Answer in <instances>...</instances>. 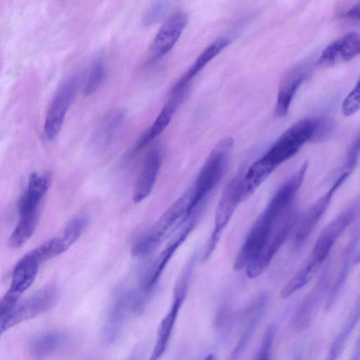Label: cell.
Returning <instances> with one entry per match:
<instances>
[{
    "label": "cell",
    "instance_id": "52a82bcc",
    "mask_svg": "<svg viewBox=\"0 0 360 360\" xmlns=\"http://www.w3.org/2000/svg\"><path fill=\"white\" fill-rule=\"evenodd\" d=\"M296 217V212L292 207L277 221L266 244L247 265L246 274L248 278H256L266 269L291 231Z\"/></svg>",
    "mask_w": 360,
    "mask_h": 360
},
{
    "label": "cell",
    "instance_id": "9a60e30c",
    "mask_svg": "<svg viewBox=\"0 0 360 360\" xmlns=\"http://www.w3.org/2000/svg\"><path fill=\"white\" fill-rule=\"evenodd\" d=\"M328 283L327 274L325 273L304 297L293 318L292 324L295 330H303L309 326L325 294Z\"/></svg>",
    "mask_w": 360,
    "mask_h": 360
},
{
    "label": "cell",
    "instance_id": "484cf974",
    "mask_svg": "<svg viewBox=\"0 0 360 360\" xmlns=\"http://www.w3.org/2000/svg\"><path fill=\"white\" fill-rule=\"evenodd\" d=\"M40 211L20 214L19 221L10 236L12 248L21 247L33 234L39 218Z\"/></svg>",
    "mask_w": 360,
    "mask_h": 360
},
{
    "label": "cell",
    "instance_id": "ac0fdd59",
    "mask_svg": "<svg viewBox=\"0 0 360 360\" xmlns=\"http://www.w3.org/2000/svg\"><path fill=\"white\" fill-rule=\"evenodd\" d=\"M51 174L49 173L42 175L33 173L30 175L27 189L19 202L20 214L40 210L41 200L51 185Z\"/></svg>",
    "mask_w": 360,
    "mask_h": 360
},
{
    "label": "cell",
    "instance_id": "ba28073f",
    "mask_svg": "<svg viewBox=\"0 0 360 360\" xmlns=\"http://www.w3.org/2000/svg\"><path fill=\"white\" fill-rule=\"evenodd\" d=\"M278 220L263 210L237 253L233 263L235 271L246 267L248 263L262 251Z\"/></svg>",
    "mask_w": 360,
    "mask_h": 360
},
{
    "label": "cell",
    "instance_id": "83f0119b",
    "mask_svg": "<svg viewBox=\"0 0 360 360\" xmlns=\"http://www.w3.org/2000/svg\"><path fill=\"white\" fill-rule=\"evenodd\" d=\"M106 74V69L103 61L96 59L91 65L87 72L83 93L85 96L94 94L103 83Z\"/></svg>",
    "mask_w": 360,
    "mask_h": 360
},
{
    "label": "cell",
    "instance_id": "3957f363",
    "mask_svg": "<svg viewBox=\"0 0 360 360\" xmlns=\"http://www.w3.org/2000/svg\"><path fill=\"white\" fill-rule=\"evenodd\" d=\"M191 200V186L165 211L153 227L134 243L132 254L143 257L155 250L172 229L181 224L188 213Z\"/></svg>",
    "mask_w": 360,
    "mask_h": 360
},
{
    "label": "cell",
    "instance_id": "4316f807",
    "mask_svg": "<svg viewBox=\"0 0 360 360\" xmlns=\"http://www.w3.org/2000/svg\"><path fill=\"white\" fill-rule=\"evenodd\" d=\"M358 240L359 234H357L356 236H354L353 238L348 245V247L345 250V258L344 263L342 264V267L336 281H335L334 285L330 292V295L328 300V303L326 304L328 309H329L331 307L332 304L335 302L338 294L340 291L342 285H344V283L345 282L347 278L352 259L351 255Z\"/></svg>",
    "mask_w": 360,
    "mask_h": 360
},
{
    "label": "cell",
    "instance_id": "cb8c5ba5",
    "mask_svg": "<svg viewBox=\"0 0 360 360\" xmlns=\"http://www.w3.org/2000/svg\"><path fill=\"white\" fill-rule=\"evenodd\" d=\"M68 337L60 332H46L34 338L30 344V352L36 357H44L59 349Z\"/></svg>",
    "mask_w": 360,
    "mask_h": 360
},
{
    "label": "cell",
    "instance_id": "7402d4cb",
    "mask_svg": "<svg viewBox=\"0 0 360 360\" xmlns=\"http://www.w3.org/2000/svg\"><path fill=\"white\" fill-rule=\"evenodd\" d=\"M187 94L188 91L186 90L171 91L168 101L160 110L151 127L148 129L153 139L166 129Z\"/></svg>",
    "mask_w": 360,
    "mask_h": 360
},
{
    "label": "cell",
    "instance_id": "8d00e7d4",
    "mask_svg": "<svg viewBox=\"0 0 360 360\" xmlns=\"http://www.w3.org/2000/svg\"><path fill=\"white\" fill-rule=\"evenodd\" d=\"M346 18L350 20H356L359 19V5L354 6L345 14Z\"/></svg>",
    "mask_w": 360,
    "mask_h": 360
},
{
    "label": "cell",
    "instance_id": "5bb4252c",
    "mask_svg": "<svg viewBox=\"0 0 360 360\" xmlns=\"http://www.w3.org/2000/svg\"><path fill=\"white\" fill-rule=\"evenodd\" d=\"M306 77L307 71L301 66L292 68L283 77L278 87L274 110L277 117H282L288 114L292 101Z\"/></svg>",
    "mask_w": 360,
    "mask_h": 360
},
{
    "label": "cell",
    "instance_id": "f1b7e54d",
    "mask_svg": "<svg viewBox=\"0 0 360 360\" xmlns=\"http://www.w3.org/2000/svg\"><path fill=\"white\" fill-rule=\"evenodd\" d=\"M171 0H151L142 17V25L144 27H150L166 15L169 8Z\"/></svg>",
    "mask_w": 360,
    "mask_h": 360
},
{
    "label": "cell",
    "instance_id": "5b68a950",
    "mask_svg": "<svg viewBox=\"0 0 360 360\" xmlns=\"http://www.w3.org/2000/svg\"><path fill=\"white\" fill-rule=\"evenodd\" d=\"M84 75L75 73L68 77L58 87L48 109L44 124L46 138L51 141L60 131L66 113L79 89Z\"/></svg>",
    "mask_w": 360,
    "mask_h": 360
},
{
    "label": "cell",
    "instance_id": "9c48e42d",
    "mask_svg": "<svg viewBox=\"0 0 360 360\" xmlns=\"http://www.w3.org/2000/svg\"><path fill=\"white\" fill-rule=\"evenodd\" d=\"M58 290L50 285L34 292L20 304L4 319V326L8 328L31 319L50 309L56 303Z\"/></svg>",
    "mask_w": 360,
    "mask_h": 360
},
{
    "label": "cell",
    "instance_id": "836d02e7",
    "mask_svg": "<svg viewBox=\"0 0 360 360\" xmlns=\"http://www.w3.org/2000/svg\"><path fill=\"white\" fill-rule=\"evenodd\" d=\"M276 333V326L274 324H270L266 329L261 346L257 352V359H268L269 358L270 352L273 345L274 336Z\"/></svg>",
    "mask_w": 360,
    "mask_h": 360
},
{
    "label": "cell",
    "instance_id": "603a6c76",
    "mask_svg": "<svg viewBox=\"0 0 360 360\" xmlns=\"http://www.w3.org/2000/svg\"><path fill=\"white\" fill-rule=\"evenodd\" d=\"M229 41L227 39H220L207 47L198 57L194 63L176 82L180 84H191L192 79L198 73L216 56H217L227 45Z\"/></svg>",
    "mask_w": 360,
    "mask_h": 360
},
{
    "label": "cell",
    "instance_id": "1f68e13d",
    "mask_svg": "<svg viewBox=\"0 0 360 360\" xmlns=\"http://www.w3.org/2000/svg\"><path fill=\"white\" fill-rule=\"evenodd\" d=\"M360 108L359 82L348 94L342 104V113L345 116H351L359 111Z\"/></svg>",
    "mask_w": 360,
    "mask_h": 360
},
{
    "label": "cell",
    "instance_id": "8fae6325",
    "mask_svg": "<svg viewBox=\"0 0 360 360\" xmlns=\"http://www.w3.org/2000/svg\"><path fill=\"white\" fill-rule=\"evenodd\" d=\"M353 169L345 167L343 172L338 176L331 187L311 204L301 215L295 233V244L302 245L309 236L315 226L327 210L335 191L345 181Z\"/></svg>",
    "mask_w": 360,
    "mask_h": 360
},
{
    "label": "cell",
    "instance_id": "8992f818",
    "mask_svg": "<svg viewBox=\"0 0 360 360\" xmlns=\"http://www.w3.org/2000/svg\"><path fill=\"white\" fill-rule=\"evenodd\" d=\"M242 174L231 180L224 187L219 200L214 217V227L204 252L202 260H206L214 250L222 230L226 226L240 202L245 200L242 186Z\"/></svg>",
    "mask_w": 360,
    "mask_h": 360
},
{
    "label": "cell",
    "instance_id": "7a4b0ae2",
    "mask_svg": "<svg viewBox=\"0 0 360 360\" xmlns=\"http://www.w3.org/2000/svg\"><path fill=\"white\" fill-rule=\"evenodd\" d=\"M233 146L232 137L219 141L202 165L192 187V200L188 212L199 205H206L207 199L221 180Z\"/></svg>",
    "mask_w": 360,
    "mask_h": 360
},
{
    "label": "cell",
    "instance_id": "d590c367",
    "mask_svg": "<svg viewBox=\"0 0 360 360\" xmlns=\"http://www.w3.org/2000/svg\"><path fill=\"white\" fill-rule=\"evenodd\" d=\"M153 140L148 130L146 131L137 139L133 146L129 150L124 157L123 162H127L136 155L148 143Z\"/></svg>",
    "mask_w": 360,
    "mask_h": 360
},
{
    "label": "cell",
    "instance_id": "d4e9b609",
    "mask_svg": "<svg viewBox=\"0 0 360 360\" xmlns=\"http://www.w3.org/2000/svg\"><path fill=\"white\" fill-rule=\"evenodd\" d=\"M321 263L311 257L284 285L280 296L285 299L305 285L314 276Z\"/></svg>",
    "mask_w": 360,
    "mask_h": 360
},
{
    "label": "cell",
    "instance_id": "6da1fadb",
    "mask_svg": "<svg viewBox=\"0 0 360 360\" xmlns=\"http://www.w3.org/2000/svg\"><path fill=\"white\" fill-rule=\"evenodd\" d=\"M329 127L326 120L318 117H308L296 122L249 167V174L257 182L263 183L277 167L294 157L304 144L322 138Z\"/></svg>",
    "mask_w": 360,
    "mask_h": 360
},
{
    "label": "cell",
    "instance_id": "ffe728a7",
    "mask_svg": "<svg viewBox=\"0 0 360 360\" xmlns=\"http://www.w3.org/2000/svg\"><path fill=\"white\" fill-rule=\"evenodd\" d=\"M89 224V217L86 214L72 219L63 231L55 238L48 240L53 257L63 253L80 237Z\"/></svg>",
    "mask_w": 360,
    "mask_h": 360
},
{
    "label": "cell",
    "instance_id": "e575fe53",
    "mask_svg": "<svg viewBox=\"0 0 360 360\" xmlns=\"http://www.w3.org/2000/svg\"><path fill=\"white\" fill-rule=\"evenodd\" d=\"M20 295L10 291L0 300V319H4L15 308Z\"/></svg>",
    "mask_w": 360,
    "mask_h": 360
},
{
    "label": "cell",
    "instance_id": "277c9868",
    "mask_svg": "<svg viewBox=\"0 0 360 360\" xmlns=\"http://www.w3.org/2000/svg\"><path fill=\"white\" fill-rule=\"evenodd\" d=\"M143 304L141 295L134 289L120 290L116 295L102 326L100 342L103 347L112 345L119 337L126 321L139 313Z\"/></svg>",
    "mask_w": 360,
    "mask_h": 360
},
{
    "label": "cell",
    "instance_id": "74e56055",
    "mask_svg": "<svg viewBox=\"0 0 360 360\" xmlns=\"http://www.w3.org/2000/svg\"><path fill=\"white\" fill-rule=\"evenodd\" d=\"M6 330V329L4 323V320L0 319V336Z\"/></svg>",
    "mask_w": 360,
    "mask_h": 360
},
{
    "label": "cell",
    "instance_id": "4fadbf2b",
    "mask_svg": "<svg viewBox=\"0 0 360 360\" xmlns=\"http://www.w3.org/2000/svg\"><path fill=\"white\" fill-rule=\"evenodd\" d=\"M162 151L158 146L147 153L137 177L133 192V200L138 203L146 199L152 191L162 162Z\"/></svg>",
    "mask_w": 360,
    "mask_h": 360
},
{
    "label": "cell",
    "instance_id": "f546056e",
    "mask_svg": "<svg viewBox=\"0 0 360 360\" xmlns=\"http://www.w3.org/2000/svg\"><path fill=\"white\" fill-rule=\"evenodd\" d=\"M338 41L340 60H349L359 53L360 40L357 33H347Z\"/></svg>",
    "mask_w": 360,
    "mask_h": 360
},
{
    "label": "cell",
    "instance_id": "e0dca14e",
    "mask_svg": "<svg viewBox=\"0 0 360 360\" xmlns=\"http://www.w3.org/2000/svg\"><path fill=\"white\" fill-rule=\"evenodd\" d=\"M196 222L187 219L181 224L184 228L172 243L167 245V247L161 252L157 258L155 262L153 264L150 273L147 276V278L143 285V288L145 291H149L158 281L160 275L162 274L165 266L172 257L175 251L184 243L186 238L189 236L193 228L196 225Z\"/></svg>",
    "mask_w": 360,
    "mask_h": 360
},
{
    "label": "cell",
    "instance_id": "d6a6232c",
    "mask_svg": "<svg viewBox=\"0 0 360 360\" xmlns=\"http://www.w3.org/2000/svg\"><path fill=\"white\" fill-rule=\"evenodd\" d=\"M264 306L261 307L258 310L257 314H255V317L252 319L250 324L247 327L246 330L243 333V335L241 336V338L240 339L239 342H238L237 346L233 349V352L232 353V358L235 359L237 357V356L240 354V352L245 347L247 343L248 342L249 340L250 339L257 325L259 322V319H261V316L263 312Z\"/></svg>",
    "mask_w": 360,
    "mask_h": 360
},
{
    "label": "cell",
    "instance_id": "2e32d148",
    "mask_svg": "<svg viewBox=\"0 0 360 360\" xmlns=\"http://www.w3.org/2000/svg\"><path fill=\"white\" fill-rule=\"evenodd\" d=\"M124 117L125 113L120 109H115L105 114L91 135L90 139L91 149L96 152H101L108 148L122 126Z\"/></svg>",
    "mask_w": 360,
    "mask_h": 360
},
{
    "label": "cell",
    "instance_id": "7c38bea8",
    "mask_svg": "<svg viewBox=\"0 0 360 360\" xmlns=\"http://www.w3.org/2000/svg\"><path fill=\"white\" fill-rule=\"evenodd\" d=\"M188 23L187 14L181 11L172 14L161 26L148 51L150 61L157 60L174 47Z\"/></svg>",
    "mask_w": 360,
    "mask_h": 360
},
{
    "label": "cell",
    "instance_id": "44dd1931",
    "mask_svg": "<svg viewBox=\"0 0 360 360\" xmlns=\"http://www.w3.org/2000/svg\"><path fill=\"white\" fill-rule=\"evenodd\" d=\"M186 295L174 292L173 303L167 314L162 319L157 335L155 345L153 349L150 359H159L165 352L169 341L176 319Z\"/></svg>",
    "mask_w": 360,
    "mask_h": 360
},
{
    "label": "cell",
    "instance_id": "4dcf8cb0",
    "mask_svg": "<svg viewBox=\"0 0 360 360\" xmlns=\"http://www.w3.org/2000/svg\"><path fill=\"white\" fill-rule=\"evenodd\" d=\"M359 316V303H357L356 307L352 314L344 330L336 338L331 345L329 352L330 359H336L338 354L341 352L345 342L358 322Z\"/></svg>",
    "mask_w": 360,
    "mask_h": 360
},
{
    "label": "cell",
    "instance_id": "d6986e66",
    "mask_svg": "<svg viewBox=\"0 0 360 360\" xmlns=\"http://www.w3.org/2000/svg\"><path fill=\"white\" fill-rule=\"evenodd\" d=\"M40 264L32 251L24 255L13 269L8 290L21 295L34 283Z\"/></svg>",
    "mask_w": 360,
    "mask_h": 360
},
{
    "label": "cell",
    "instance_id": "30bf717a",
    "mask_svg": "<svg viewBox=\"0 0 360 360\" xmlns=\"http://www.w3.org/2000/svg\"><path fill=\"white\" fill-rule=\"evenodd\" d=\"M359 212V200L351 202L330 221L319 234L313 247L311 257L322 263L342 233L356 219Z\"/></svg>",
    "mask_w": 360,
    "mask_h": 360
}]
</instances>
